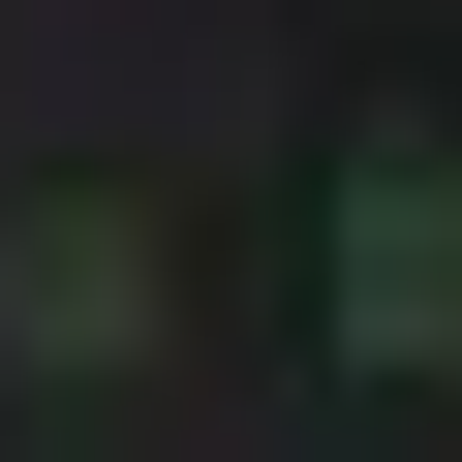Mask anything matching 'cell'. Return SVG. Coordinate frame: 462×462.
I'll return each mask as SVG.
<instances>
[{
    "label": "cell",
    "mask_w": 462,
    "mask_h": 462,
    "mask_svg": "<svg viewBox=\"0 0 462 462\" xmlns=\"http://www.w3.org/2000/svg\"><path fill=\"white\" fill-rule=\"evenodd\" d=\"M339 370H462V124H339Z\"/></svg>",
    "instance_id": "obj_1"
},
{
    "label": "cell",
    "mask_w": 462,
    "mask_h": 462,
    "mask_svg": "<svg viewBox=\"0 0 462 462\" xmlns=\"http://www.w3.org/2000/svg\"><path fill=\"white\" fill-rule=\"evenodd\" d=\"M0 339H62V370L154 339V216H93V185H62V216H0Z\"/></svg>",
    "instance_id": "obj_2"
}]
</instances>
